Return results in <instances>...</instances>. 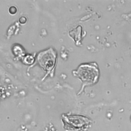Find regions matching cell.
<instances>
[{
    "label": "cell",
    "mask_w": 131,
    "mask_h": 131,
    "mask_svg": "<svg viewBox=\"0 0 131 131\" xmlns=\"http://www.w3.org/2000/svg\"><path fill=\"white\" fill-rule=\"evenodd\" d=\"M56 53L50 48L49 50L40 52L37 57L40 66L45 70L50 71L54 67L55 63Z\"/></svg>",
    "instance_id": "7a4b0ae2"
},
{
    "label": "cell",
    "mask_w": 131,
    "mask_h": 131,
    "mask_svg": "<svg viewBox=\"0 0 131 131\" xmlns=\"http://www.w3.org/2000/svg\"><path fill=\"white\" fill-rule=\"evenodd\" d=\"M34 61V58L32 56L28 55L24 59V62L27 64H32Z\"/></svg>",
    "instance_id": "3957f363"
},
{
    "label": "cell",
    "mask_w": 131,
    "mask_h": 131,
    "mask_svg": "<svg viewBox=\"0 0 131 131\" xmlns=\"http://www.w3.org/2000/svg\"><path fill=\"white\" fill-rule=\"evenodd\" d=\"M73 73L81 80L83 86L95 83L99 77V71L96 63L81 64Z\"/></svg>",
    "instance_id": "6da1fadb"
},
{
    "label": "cell",
    "mask_w": 131,
    "mask_h": 131,
    "mask_svg": "<svg viewBox=\"0 0 131 131\" xmlns=\"http://www.w3.org/2000/svg\"><path fill=\"white\" fill-rule=\"evenodd\" d=\"M9 11H10V13L14 14L16 12V9L14 7H11V8H10Z\"/></svg>",
    "instance_id": "277c9868"
}]
</instances>
